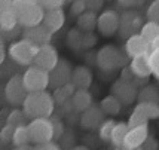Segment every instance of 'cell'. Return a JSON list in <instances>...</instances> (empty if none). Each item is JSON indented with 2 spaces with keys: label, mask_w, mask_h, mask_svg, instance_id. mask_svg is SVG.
<instances>
[{
  "label": "cell",
  "mask_w": 159,
  "mask_h": 150,
  "mask_svg": "<svg viewBox=\"0 0 159 150\" xmlns=\"http://www.w3.org/2000/svg\"><path fill=\"white\" fill-rule=\"evenodd\" d=\"M55 110V101L48 91L28 94L22 104V113L33 119H49Z\"/></svg>",
  "instance_id": "6da1fadb"
},
{
  "label": "cell",
  "mask_w": 159,
  "mask_h": 150,
  "mask_svg": "<svg viewBox=\"0 0 159 150\" xmlns=\"http://www.w3.org/2000/svg\"><path fill=\"white\" fill-rule=\"evenodd\" d=\"M14 12L18 25L24 30L40 25L45 16V11L39 0H14Z\"/></svg>",
  "instance_id": "7a4b0ae2"
},
{
  "label": "cell",
  "mask_w": 159,
  "mask_h": 150,
  "mask_svg": "<svg viewBox=\"0 0 159 150\" xmlns=\"http://www.w3.org/2000/svg\"><path fill=\"white\" fill-rule=\"evenodd\" d=\"M126 62L125 54L115 45H104L95 55V64L103 71H115Z\"/></svg>",
  "instance_id": "3957f363"
},
{
  "label": "cell",
  "mask_w": 159,
  "mask_h": 150,
  "mask_svg": "<svg viewBox=\"0 0 159 150\" xmlns=\"http://www.w3.org/2000/svg\"><path fill=\"white\" fill-rule=\"evenodd\" d=\"M31 146H40L54 141V128L51 119H33L27 125Z\"/></svg>",
  "instance_id": "277c9868"
},
{
  "label": "cell",
  "mask_w": 159,
  "mask_h": 150,
  "mask_svg": "<svg viewBox=\"0 0 159 150\" xmlns=\"http://www.w3.org/2000/svg\"><path fill=\"white\" fill-rule=\"evenodd\" d=\"M37 46H34L33 43H30L25 39H21L18 42L11 43L9 46V57L12 58V61H15L20 66H33V61L37 54Z\"/></svg>",
  "instance_id": "5b68a950"
},
{
  "label": "cell",
  "mask_w": 159,
  "mask_h": 150,
  "mask_svg": "<svg viewBox=\"0 0 159 150\" xmlns=\"http://www.w3.org/2000/svg\"><path fill=\"white\" fill-rule=\"evenodd\" d=\"M22 83L28 94L46 91L49 88V73L36 66H30L22 75Z\"/></svg>",
  "instance_id": "8992f818"
},
{
  "label": "cell",
  "mask_w": 159,
  "mask_h": 150,
  "mask_svg": "<svg viewBox=\"0 0 159 150\" xmlns=\"http://www.w3.org/2000/svg\"><path fill=\"white\" fill-rule=\"evenodd\" d=\"M110 95H113L122 106H129L137 100L139 88L131 82H126L124 79L115 80L110 88Z\"/></svg>",
  "instance_id": "52a82bcc"
},
{
  "label": "cell",
  "mask_w": 159,
  "mask_h": 150,
  "mask_svg": "<svg viewBox=\"0 0 159 150\" xmlns=\"http://www.w3.org/2000/svg\"><path fill=\"white\" fill-rule=\"evenodd\" d=\"M119 22H120V14L116 9H107L103 11L97 16V30L100 34L106 37H111L119 31Z\"/></svg>",
  "instance_id": "ba28073f"
},
{
  "label": "cell",
  "mask_w": 159,
  "mask_h": 150,
  "mask_svg": "<svg viewBox=\"0 0 159 150\" xmlns=\"http://www.w3.org/2000/svg\"><path fill=\"white\" fill-rule=\"evenodd\" d=\"M144 24L143 16L137 11H125L120 14V22H119V31L124 37H131L140 33V30Z\"/></svg>",
  "instance_id": "9c48e42d"
},
{
  "label": "cell",
  "mask_w": 159,
  "mask_h": 150,
  "mask_svg": "<svg viewBox=\"0 0 159 150\" xmlns=\"http://www.w3.org/2000/svg\"><path fill=\"white\" fill-rule=\"evenodd\" d=\"M28 92L24 83H22V75H14L6 83L5 88V97L9 104L12 106H22Z\"/></svg>",
  "instance_id": "30bf717a"
},
{
  "label": "cell",
  "mask_w": 159,
  "mask_h": 150,
  "mask_svg": "<svg viewBox=\"0 0 159 150\" xmlns=\"http://www.w3.org/2000/svg\"><path fill=\"white\" fill-rule=\"evenodd\" d=\"M71 75H73V66L70 64V61L60 58L58 64L49 71V88L58 89L66 83H70Z\"/></svg>",
  "instance_id": "8fae6325"
},
{
  "label": "cell",
  "mask_w": 159,
  "mask_h": 150,
  "mask_svg": "<svg viewBox=\"0 0 159 150\" xmlns=\"http://www.w3.org/2000/svg\"><path fill=\"white\" fill-rule=\"evenodd\" d=\"M58 61H60L58 51L55 49V46H52L49 43V45L40 46L37 49V54H36V58L33 61V66H36V67H39L49 73L58 64Z\"/></svg>",
  "instance_id": "7c38bea8"
},
{
  "label": "cell",
  "mask_w": 159,
  "mask_h": 150,
  "mask_svg": "<svg viewBox=\"0 0 159 150\" xmlns=\"http://www.w3.org/2000/svg\"><path fill=\"white\" fill-rule=\"evenodd\" d=\"M149 135L150 134H149V125L147 123L137 126V128H132V130H128L122 147L125 150H139Z\"/></svg>",
  "instance_id": "4fadbf2b"
},
{
  "label": "cell",
  "mask_w": 159,
  "mask_h": 150,
  "mask_svg": "<svg viewBox=\"0 0 159 150\" xmlns=\"http://www.w3.org/2000/svg\"><path fill=\"white\" fill-rule=\"evenodd\" d=\"M103 122H104V113L101 111V109L98 106H94V104L91 106L89 109L82 111L80 117H79L80 126L83 130H88V131L98 130Z\"/></svg>",
  "instance_id": "5bb4252c"
},
{
  "label": "cell",
  "mask_w": 159,
  "mask_h": 150,
  "mask_svg": "<svg viewBox=\"0 0 159 150\" xmlns=\"http://www.w3.org/2000/svg\"><path fill=\"white\" fill-rule=\"evenodd\" d=\"M0 30L12 31L16 28L18 21L14 12V0H0Z\"/></svg>",
  "instance_id": "9a60e30c"
},
{
  "label": "cell",
  "mask_w": 159,
  "mask_h": 150,
  "mask_svg": "<svg viewBox=\"0 0 159 150\" xmlns=\"http://www.w3.org/2000/svg\"><path fill=\"white\" fill-rule=\"evenodd\" d=\"M24 39L28 40L30 43H33L37 48H40V46H45V45H49V43H51L52 34L49 33L48 30L40 24V25H37V27L25 28V30H24Z\"/></svg>",
  "instance_id": "2e32d148"
},
{
  "label": "cell",
  "mask_w": 159,
  "mask_h": 150,
  "mask_svg": "<svg viewBox=\"0 0 159 150\" xmlns=\"http://www.w3.org/2000/svg\"><path fill=\"white\" fill-rule=\"evenodd\" d=\"M66 24V14L62 9H55V11H48L45 12L42 25L48 30L51 34L60 31Z\"/></svg>",
  "instance_id": "e0dca14e"
},
{
  "label": "cell",
  "mask_w": 159,
  "mask_h": 150,
  "mask_svg": "<svg viewBox=\"0 0 159 150\" xmlns=\"http://www.w3.org/2000/svg\"><path fill=\"white\" fill-rule=\"evenodd\" d=\"M92 70L86 66H77L73 68V75H71V83L75 85L76 89H89L92 85Z\"/></svg>",
  "instance_id": "ac0fdd59"
},
{
  "label": "cell",
  "mask_w": 159,
  "mask_h": 150,
  "mask_svg": "<svg viewBox=\"0 0 159 150\" xmlns=\"http://www.w3.org/2000/svg\"><path fill=\"white\" fill-rule=\"evenodd\" d=\"M149 52H150V48H149V45L146 43L144 39L140 34L131 36L125 42V54H126V57H129V58L149 54Z\"/></svg>",
  "instance_id": "d6986e66"
},
{
  "label": "cell",
  "mask_w": 159,
  "mask_h": 150,
  "mask_svg": "<svg viewBox=\"0 0 159 150\" xmlns=\"http://www.w3.org/2000/svg\"><path fill=\"white\" fill-rule=\"evenodd\" d=\"M129 70L137 79H147L149 76H152L150 70V62H149V54L139 55L131 58L129 62Z\"/></svg>",
  "instance_id": "ffe728a7"
},
{
  "label": "cell",
  "mask_w": 159,
  "mask_h": 150,
  "mask_svg": "<svg viewBox=\"0 0 159 150\" xmlns=\"http://www.w3.org/2000/svg\"><path fill=\"white\" fill-rule=\"evenodd\" d=\"M92 94L89 92V89H76V92L71 97V107L82 113L86 109H89L92 106Z\"/></svg>",
  "instance_id": "44dd1931"
},
{
  "label": "cell",
  "mask_w": 159,
  "mask_h": 150,
  "mask_svg": "<svg viewBox=\"0 0 159 150\" xmlns=\"http://www.w3.org/2000/svg\"><path fill=\"white\" fill-rule=\"evenodd\" d=\"M98 107L101 109L104 116H118L119 113H120V110H122V104L113 95H107L101 100Z\"/></svg>",
  "instance_id": "7402d4cb"
},
{
  "label": "cell",
  "mask_w": 159,
  "mask_h": 150,
  "mask_svg": "<svg viewBox=\"0 0 159 150\" xmlns=\"http://www.w3.org/2000/svg\"><path fill=\"white\" fill-rule=\"evenodd\" d=\"M77 28L82 33H92L97 28V14L86 11L80 16H77Z\"/></svg>",
  "instance_id": "603a6c76"
},
{
  "label": "cell",
  "mask_w": 159,
  "mask_h": 150,
  "mask_svg": "<svg viewBox=\"0 0 159 150\" xmlns=\"http://www.w3.org/2000/svg\"><path fill=\"white\" fill-rule=\"evenodd\" d=\"M139 102H153L159 104V89L153 85H144L139 89V95H137Z\"/></svg>",
  "instance_id": "cb8c5ba5"
},
{
  "label": "cell",
  "mask_w": 159,
  "mask_h": 150,
  "mask_svg": "<svg viewBox=\"0 0 159 150\" xmlns=\"http://www.w3.org/2000/svg\"><path fill=\"white\" fill-rule=\"evenodd\" d=\"M128 125L126 122H116L115 128L111 131V137H110V141L111 144L116 147V149H120L124 146V140L126 137V132H128Z\"/></svg>",
  "instance_id": "d4e9b609"
},
{
  "label": "cell",
  "mask_w": 159,
  "mask_h": 150,
  "mask_svg": "<svg viewBox=\"0 0 159 150\" xmlns=\"http://www.w3.org/2000/svg\"><path fill=\"white\" fill-rule=\"evenodd\" d=\"M134 109L139 110L140 113H143L147 120H150V119H159V104H153V102H137V106Z\"/></svg>",
  "instance_id": "484cf974"
},
{
  "label": "cell",
  "mask_w": 159,
  "mask_h": 150,
  "mask_svg": "<svg viewBox=\"0 0 159 150\" xmlns=\"http://www.w3.org/2000/svg\"><path fill=\"white\" fill-rule=\"evenodd\" d=\"M140 36L144 39V42L147 43V45H150L156 37H158V24L156 22H150V21H147V22H144L143 24V27H141V30H140Z\"/></svg>",
  "instance_id": "4316f807"
},
{
  "label": "cell",
  "mask_w": 159,
  "mask_h": 150,
  "mask_svg": "<svg viewBox=\"0 0 159 150\" xmlns=\"http://www.w3.org/2000/svg\"><path fill=\"white\" fill-rule=\"evenodd\" d=\"M12 143H14L15 147L30 144V138H28V128H27V125H25V123L15 128L14 137H12Z\"/></svg>",
  "instance_id": "83f0119b"
},
{
  "label": "cell",
  "mask_w": 159,
  "mask_h": 150,
  "mask_svg": "<svg viewBox=\"0 0 159 150\" xmlns=\"http://www.w3.org/2000/svg\"><path fill=\"white\" fill-rule=\"evenodd\" d=\"M116 125V120L113 119H104V122L100 125L98 128V134H100V138L104 140V141H110V137H111V131Z\"/></svg>",
  "instance_id": "f1b7e54d"
},
{
  "label": "cell",
  "mask_w": 159,
  "mask_h": 150,
  "mask_svg": "<svg viewBox=\"0 0 159 150\" xmlns=\"http://www.w3.org/2000/svg\"><path fill=\"white\" fill-rule=\"evenodd\" d=\"M82 31L79 28H71L67 34V45L71 49H80L82 45Z\"/></svg>",
  "instance_id": "f546056e"
},
{
  "label": "cell",
  "mask_w": 159,
  "mask_h": 150,
  "mask_svg": "<svg viewBox=\"0 0 159 150\" xmlns=\"http://www.w3.org/2000/svg\"><path fill=\"white\" fill-rule=\"evenodd\" d=\"M147 122H149V120L144 117V115H143V113H140L139 110L134 109V111L131 113V116L128 117V122H126V125H128V128H129V130H132V128H137V126L146 125Z\"/></svg>",
  "instance_id": "4dcf8cb0"
},
{
  "label": "cell",
  "mask_w": 159,
  "mask_h": 150,
  "mask_svg": "<svg viewBox=\"0 0 159 150\" xmlns=\"http://www.w3.org/2000/svg\"><path fill=\"white\" fill-rule=\"evenodd\" d=\"M24 117H25V115L22 113V110H14V111L9 113L6 123L11 125V126H14V128H16L20 125H24Z\"/></svg>",
  "instance_id": "1f68e13d"
},
{
  "label": "cell",
  "mask_w": 159,
  "mask_h": 150,
  "mask_svg": "<svg viewBox=\"0 0 159 150\" xmlns=\"http://www.w3.org/2000/svg\"><path fill=\"white\" fill-rule=\"evenodd\" d=\"M146 18L150 22H156V24L159 22V0H155L149 5L146 11Z\"/></svg>",
  "instance_id": "d6a6232c"
},
{
  "label": "cell",
  "mask_w": 159,
  "mask_h": 150,
  "mask_svg": "<svg viewBox=\"0 0 159 150\" xmlns=\"http://www.w3.org/2000/svg\"><path fill=\"white\" fill-rule=\"evenodd\" d=\"M149 62H150L152 75L159 80V49L149 52Z\"/></svg>",
  "instance_id": "836d02e7"
},
{
  "label": "cell",
  "mask_w": 159,
  "mask_h": 150,
  "mask_svg": "<svg viewBox=\"0 0 159 150\" xmlns=\"http://www.w3.org/2000/svg\"><path fill=\"white\" fill-rule=\"evenodd\" d=\"M83 12H86V0H75L70 6L71 16H80Z\"/></svg>",
  "instance_id": "e575fe53"
},
{
  "label": "cell",
  "mask_w": 159,
  "mask_h": 150,
  "mask_svg": "<svg viewBox=\"0 0 159 150\" xmlns=\"http://www.w3.org/2000/svg\"><path fill=\"white\" fill-rule=\"evenodd\" d=\"M39 2H40V5L45 12L55 11V9H62L64 5H66V2H62V0H39Z\"/></svg>",
  "instance_id": "d590c367"
},
{
  "label": "cell",
  "mask_w": 159,
  "mask_h": 150,
  "mask_svg": "<svg viewBox=\"0 0 159 150\" xmlns=\"http://www.w3.org/2000/svg\"><path fill=\"white\" fill-rule=\"evenodd\" d=\"M51 122H52V128H54V141L60 140L62 135H64V123L61 122V119H57V117L51 116Z\"/></svg>",
  "instance_id": "8d00e7d4"
},
{
  "label": "cell",
  "mask_w": 159,
  "mask_h": 150,
  "mask_svg": "<svg viewBox=\"0 0 159 150\" xmlns=\"http://www.w3.org/2000/svg\"><path fill=\"white\" fill-rule=\"evenodd\" d=\"M95 43H97V37H95L94 33H83L82 34V45H80L82 49H89V48H92Z\"/></svg>",
  "instance_id": "74e56055"
},
{
  "label": "cell",
  "mask_w": 159,
  "mask_h": 150,
  "mask_svg": "<svg viewBox=\"0 0 159 150\" xmlns=\"http://www.w3.org/2000/svg\"><path fill=\"white\" fill-rule=\"evenodd\" d=\"M104 6V2L101 0H86V11L92 12V14H97L100 12Z\"/></svg>",
  "instance_id": "f35d334b"
},
{
  "label": "cell",
  "mask_w": 159,
  "mask_h": 150,
  "mask_svg": "<svg viewBox=\"0 0 159 150\" xmlns=\"http://www.w3.org/2000/svg\"><path fill=\"white\" fill-rule=\"evenodd\" d=\"M14 131L15 128L14 126H11V125H5L2 131H0V138L3 140V141H12V137H14Z\"/></svg>",
  "instance_id": "ab89813d"
},
{
  "label": "cell",
  "mask_w": 159,
  "mask_h": 150,
  "mask_svg": "<svg viewBox=\"0 0 159 150\" xmlns=\"http://www.w3.org/2000/svg\"><path fill=\"white\" fill-rule=\"evenodd\" d=\"M61 92H62V95L66 97L67 100H71V97H73V94L76 92V88H75V85L70 82V83H66L64 86H61Z\"/></svg>",
  "instance_id": "60d3db41"
},
{
  "label": "cell",
  "mask_w": 159,
  "mask_h": 150,
  "mask_svg": "<svg viewBox=\"0 0 159 150\" xmlns=\"http://www.w3.org/2000/svg\"><path fill=\"white\" fill-rule=\"evenodd\" d=\"M156 149H158V141H156L152 135H149L147 140L143 143V146H141L139 150H156Z\"/></svg>",
  "instance_id": "b9f144b4"
},
{
  "label": "cell",
  "mask_w": 159,
  "mask_h": 150,
  "mask_svg": "<svg viewBox=\"0 0 159 150\" xmlns=\"http://www.w3.org/2000/svg\"><path fill=\"white\" fill-rule=\"evenodd\" d=\"M31 150H62L57 143H48V144H40V146H31Z\"/></svg>",
  "instance_id": "7bdbcfd3"
},
{
  "label": "cell",
  "mask_w": 159,
  "mask_h": 150,
  "mask_svg": "<svg viewBox=\"0 0 159 150\" xmlns=\"http://www.w3.org/2000/svg\"><path fill=\"white\" fill-rule=\"evenodd\" d=\"M5 57H6V49H5L3 39L0 37V64H3V61H5Z\"/></svg>",
  "instance_id": "ee69618b"
},
{
  "label": "cell",
  "mask_w": 159,
  "mask_h": 150,
  "mask_svg": "<svg viewBox=\"0 0 159 150\" xmlns=\"http://www.w3.org/2000/svg\"><path fill=\"white\" fill-rule=\"evenodd\" d=\"M149 48H150V51H156V49H159V36L155 39V40L149 45Z\"/></svg>",
  "instance_id": "f6af8a7d"
},
{
  "label": "cell",
  "mask_w": 159,
  "mask_h": 150,
  "mask_svg": "<svg viewBox=\"0 0 159 150\" xmlns=\"http://www.w3.org/2000/svg\"><path fill=\"white\" fill-rule=\"evenodd\" d=\"M69 150H91L88 146H75V147H71V149H69Z\"/></svg>",
  "instance_id": "bcb514c9"
},
{
  "label": "cell",
  "mask_w": 159,
  "mask_h": 150,
  "mask_svg": "<svg viewBox=\"0 0 159 150\" xmlns=\"http://www.w3.org/2000/svg\"><path fill=\"white\" fill-rule=\"evenodd\" d=\"M12 150H31V144H27V146H20V147H15Z\"/></svg>",
  "instance_id": "7dc6e473"
},
{
  "label": "cell",
  "mask_w": 159,
  "mask_h": 150,
  "mask_svg": "<svg viewBox=\"0 0 159 150\" xmlns=\"http://www.w3.org/2000/svg\"><path fill=\"white\" fill-rule=\"evenodd\" d=\"M115 150H125V149H124V147H120V149H115Z\"/></svg>",
  "instance_id": "c3c4849f"
},
{
  "label": "cell",
  "mask_w": 159,
  "mask_h": 150,
  "mask_svg": "<svg viewBox=\"0 0 159 150\" xmlns=\"http://www.w3.org/2000/svg\"><path fill=\"white\" fill-rule=\"evenodd\" d=\"M158 34H159V22H158Z\"/></svg>",
  "instance_id": "681fc988"
},
{
  "label": "cell",
  "mask_w": 159,
  "mask_h": 150,
  "mask_svg": "<svg viewBox=\"0 0 159 150\" xmlns=\"http://www.w3.org/2000/svg\"><path fill=\"white\" fill-rule=\"evenodd\" d=\"M0 14H2V11H0Z\"/></svg>",
  "instance_id": "f907efd6"
}]
</instances>
